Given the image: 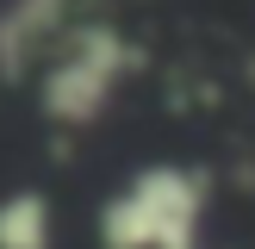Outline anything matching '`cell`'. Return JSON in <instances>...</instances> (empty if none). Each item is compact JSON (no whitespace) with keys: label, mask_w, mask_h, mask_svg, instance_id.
<instances>
[{"label":"cell","mask_w":255,"mask_h":249,"mask_svg":"<svg viewBox=\"0 0 255 249\" xmlns=\"http://www.w3.org/2000/svg\"><path fill=\"white\" fill-rule=\"evenodd\" d=\"M100 0H0V81H25Z\"/></svg>","instance_id":"cell-3"},{"label":"cell","mask_w":255,"mask_h":249,"mask_svg":"<svg viewBox=\"0 0 255 249\" xmlns=\"http://www.w3.org/2000/svg\"><path fill=\"white\" fill-rule=\"evenodd\" d=\"M0 249H56V206L44 187L0 193Z\"/></svg>","instance_id":"cell-4"},{"label":"cell","mask_w":255,"mask_h":249,"mask_svg":"<svg viewBox=\"0 0 255 249\" xmlns=\"http://www.w3.org/2000/svg\"><path fill=\"white\" fill-rule=\"evenodd\" d=\"M137 69H143V44L125 25L87 12L37 69V112L56 131H94L119 106V94L131 87Z\"/></svg>","instance_id":"cell-2"},{"label":"cell","mask_w":255,"mask_h":249,"mask_svg":"<svg viewBox=\"0 0 255 249\" xmlns=\"http://www.w3.org/2000/svg\"><path fill=\"white\" fill-rule=\"evenodd\" d=\"M212 174L193 162H143L100 199V249H212L206 243Z\"/></svg>","instance_id":"cell-1"}]
</instances>
